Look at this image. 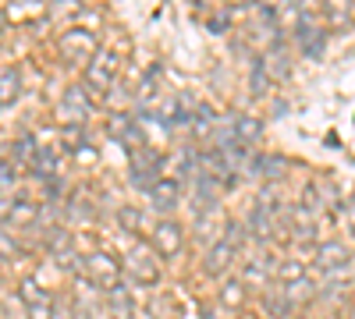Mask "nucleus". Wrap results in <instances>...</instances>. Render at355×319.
I'll use <instances>...</instances> for the list:
<instances>
[{"label": "nucleus", "instance_id": "nucleus-1", "mask_svg": "<svg viewBox=\"0 0 355 319\" xmlns=\"http://www.w3.org/2000/svg\"><path fill=\"white\" fill-rule=\"evenodd\" d=\"M82 277L107 295V291H114L117 284H125V280H121V277H125V266H121V259H114L110 252L96 248V252H89V255L82 259Z\"/></svg>", "mask_w": 355, "mask_h": 319}, {"label": "nucleus", "instance_id": "nucleus-2", "mask_svg": "<svg viewBox=\"0 0 355 319\" xmlns=\"http://www.w3.org/2000/svg\"><path fill=\"white\" fill-rule=\"evenodd\" d=\"M121 266H125L128 280H135V284L150 287V284L160 280V263H157L153 245H146V241H139V238L128 241V248H125V255H121Z\"/></svg>", "mask_w": 355, "mask_h": 319}, {"label": "nucleus", "instance_id": "nucleus-3", "mask_svg": "<svg viewBox=\"0 0 355 319\" xmlns=\"http://www.w3.org/2000/svg\"><path fill=\"white\" fill-rule=\"evenodd\" d=\"M117 71H121V57H117L114 50H96L93 53V61H89L85 64V89L89 93H107L110 89V85L117 82Z\"/></svg>", "mask_w": 355, "mask_h": 319}, {"label": "nucleus", "instance_id": "nucleus-4", "mask_svg": "<svg viewBox=\"0 0 355 319\" xmlns=\"http://www.w3.org/2000/svg\"><path fill=\"white\" fill-rule=\"evenodd\" d=\"M164 156L153 149V146H139V149H128V174H132V181L146 192V188H150L157 178H164Z\"/></svg>", "mask_w": 355, "mask_h": 319}, {"label": "nucleus", "instance_id": "nucleus-5", "mask_svg": "<svg viewBox=\"0 0 355 319\" xmlns=\"http://www.w3.org/2000/svg\"><path fill=\"white\" fill-rule=\"evenodd\" d=\"M89 113H93V93H89L82 82L68 85L64 96H61V118L68 121V128H82L89 121Z\"/></svg>", "mask_w": 355, "mask_h": 319}, {"label": "nucleus", "instance_id": "nucleus-6", "mask_svg": "<svg viewBox=\"0 0 355 319\" xmlns=\"http://www.w3.org/2000/svg\"><path fill=\"white\" fill-rule=\"evenodd\" d=\"M245 230H249V238L256 245H266V241L277 235V213H274V206L266 199H259L256 206H252V213L245 220Z\"/></svg>", "mask_w": 355, "mask_h": 319}, {"label": "nucleus", "instance_id": "nucleus-7", "mask_svg": "<svg viewBox=\"0 0 355 319\" xmlns=\"http://www.w3.org/2000/svg\"><path fill=\"white\" fill-rule=\"evenodd\" d=\"M146 195H150V206L160 217H171L178 206H182V181L178 178H157L150 188H146Z\"/></svg>", "mask_w": 355, "mask_h": 319}, {"label": "nucleus", "instance_id": "nucleus-8", "mask_svg": "<svg viewBox=\"0 0 355 319\" xmlns=\"http://www.w3.org/2000/svg\"><path fill=\"white\" fill-rule=\"evenodd\" d=\"M182 241H185V235H182V227H178L171 217H164V220H157V224H153L150 245H153V252H157V255L174 259L178 252H182Z\"/></svg>", "mask_w": 355, "mask_h": 319}, {"label": "nucleus", "instance_id": "nucleus-9", "mask_svg": "<svg viewBox=\"0 0 355 319\" xmlns=\"http://www.w3.org/2000/svg\"><path fill=\"white\" fill-rule=\"evenodd\" d=\"M348 263H352V252L345 248V241H320L316 245V270L320 273H327V277L345 273Z\"/></svg>", "mask_w": 355, "mask_h": 319}, {"label": "nucleus", "instance_id": "nucleus-10", "mask_svg": "<svg viewBox=\"0 0 355 319\" xmlns=\"http://www.w3.org/2000/svg\"><path fill=\"white\" fill-rule=\"evenodd\" d=\"M96 36L89 33V28H71V33L61 36V53L68 57V61H93V53H96Z\"/></svg>", "mask_w": 355, "mask_h": 319}, {"label": "nucleus", "instance_id": "nucleus-11", "mask_svg": "<svg viewBox=\"0 0 355 319\" xmlns=\"http://www.w3.org/2000/svg\"><path fill=\"white\" fill-rule=\"evenodd\" d=\"M217 125H220V118H217V110H214L210 103H196V107H192L189 135H192V142H196V146H206V142L214 138Z\"/></svg>", "mask_w": 355, "mask_h": 319}, {"label": "nucleus", "instance_id": "nucleus-12", "mask_svg": "<svg viewBox=\"0 0 355 319\" xmlns=\"http://www.w3.org/2000/svg\"><path fill=\"white\" fill-rule=\"evenodd\" d=\"M231 135H234V142H239V146L252 149L256 142L263 138V121L252 118V113H239V118H231Z\"/></svg>", "mask_w": 355, "mask_h": 319}, {"label": "nucleus", "instance_id": "nucleus-13", "mask_svg": "<svg viewBox=\"0 0 355 319\" xmlns=\"http://www.w3.org/2000/svg\"><path fill=\"white\" fill-rule=\"evenodd\" d=\"M157 113L164 118V125H167L171 131H182V128L189 131L192 110H189V100H185V96H171V100H167V103H164V107H160Z\"/></svg>", "mask_w": 355, "mask_h": 319}, {"label": "nucleus", "instance_id": "nucleus-14", "mask_svg": "<svg viewBox=\"0 0 355 319\" xmlns=\"http://www.w3.org/2000/svg\"><path fill=\"white\" fill-rule=\"evenodd\" d=\"M295 36H299V46H302L306 57H320L323 43H327V33H323L320 25H313L309 18H302L299 25H295Z\"/></svg>", "mask_w": 355, "mask_h": 319}, {"label": "nucleus", "instance_id": "nucleus-15", "mask_svg": "<svg viewBox=\"0 0 355 319\" xmlns=\"http://www.w3.org/2000/svg\"><path fill=\"white\" fill-rule=\"evenodd\" d=\"M270 277H277L274 263H270V255H249L245 259V266H242V284H266Z\"/></svg>", "mask_w": 355, "mask_h": 319}, {"label": "nucleus", "instance_id": "nucleus-16", "mask_svg": "<svg viewBox=\"0 0 355 319\" xmlns=\"http://www.w3.org/2000/svg\"><path fill=\"white\" fill-rule=\"evenodd\" d=\"M160 89H164V68L160 64H150V68H146V75H142V85H139V103L142 107H153L157 96H160Z\"/></svg>", "mask_w": 355, "mask_h": 319}, {"label": "nucleus", "instance_id": "nucleus-17", "mask_svg": "<svg viewBox=\"0 0 355 319\" xmlns=\"http://www.w3.org/2000/svg\"><path fill=\"white\" fill-rule=\"evenodd\" d=\"M291 312H295V305H291L288 295L281 291V284L270 287V291L263 295V316H266V319H291Z\"/></svg>", "mask_w": 355, "mask_h": 319}, {"label": "nucleus", "instance_id": "nucleus-18", "mask_svg": "<svg viewBox=\"0 0 355 319\" xmlns=\"http://www.w3.org/2000/svg\"><path fill=\"white\" fill-rule=\"evenodd\" d=\"M107 305H110L114 319H132L135 316V298L128 291V284H117L114 291H107Z\"/></svg>", "mask_w": 355, "mask_h": 319}, {"label": "nucleus", "instance_id": "nucleus-19", "mask_svg": "<svg viewBox=\"0 0 355 319\" xmlns=\"http://www.w3.org/2000/svg\"><path fill=\"white\" fill-rule=\"evenodd\" d=\"M21 96V71L18 68H0V107H11Z\"/></svg>", "mask_w": 355, "mask_h": 319}, {"label": "nucleus", "instance_id": "nucleus-20", "mask_svg": "<svg viewBox=\"0 0 355 319\" xmlns=\"http://www.w3.org/2000/svg\"><path fill=\"white\" fill-rule=\"evenodd\" d=\"M40 220V210H36V202H28V199H15V206H11V213H8V227L15 230V227H33Z\"/></svg>", "mask_w": 355, "mask_h": 319}, {"label": "nucleus", "instance_id": "nucleus-21", "mask_svg": "<svg viewBox=\"0 0 355 319\" xmlns=\"http://www.w3.org/2000/svg\"><path fill=\"white\" fill-rule=\"evenodd\" d=\"M18 298H21V305H25V309L50 302V295L43 291V284H40L36 277H25V280H21V287H18Z\"/></svg>", "mask_w": 355, "mask_h": 319}, {"label": "nucleus", "instance_id": "nucleus-22", "mask_svg": "<svg viewBox=\"0 0 355 319\" xmlns=\"http://www.w3.org/2000/svg\"><path fill=\"white\" fill-rule=\"evenodd\" d=\"M242 302H245V284L242 280H224L220 284V305L224 309H242Z\"/></svg>", "mask_w": 355, "mask_h": 319}, {"label": "nucleus", "instance_id": "nucleus-23", "mask_svg": "<svg viewBox=\"0 0 355 319\" xmlns=\"http://www.w3.org/2000/svg\"><path fill=\"white\" fill-rule=\"evenodd\" d=\"M18 174H21V167L15 160H0V195H11L15 192Z\"/></svg>", "mask_w": 355, "mask_h": 319}, {"label": "nucleus", "instance_id": "nucleus-24", "mask_svg": "<svg viewBox=\"0 0 355 319\" xmlns=\"http://www.w3.org/2000/svg\"><path fill=\"white\" fill-rule=\"evenodd\" d=\"M320 8L331 21H345L352 15V0H320Z\"/></svg>", "mask_w": 355, "mask_h": 319}, {"label": "nucleus", "instance_id": "nucleus-25", "mask_svg": "<svg viewBox=\"0 0 355 319\" xmlns=\"http://www.w3.org/2000/svg\"><path fill=\"white\" fill-rule=\"evenodd\" d=\"M117 220H121V227H125V230H132V238L139 235V210H132V206H125L121 213H117Z\"/></svg>", "mask_w": 355, "mask_h": 319}, {"label": "nucleus", "instance_id": "nucleus-26", "mask_svg": "<svg viewBox=\"0 0 355 319\" xmlns=\"http://www.w3.org/2000/svg\"><path fill=\"white\" fill-rule=\"evenodd\" d=\"M341 224H345V230L355 238V199H348L345 202V213H341Z\"/></svg>", "mask_w": 355, "mask_h": 319}, {"label": "nucleus", "instance_id": "nucleus-27", "mask_svg": "<svg viewBox=\"0 0 355 319\" xmlns=\"http://www.w3.org/2000/svg\"><path fill=\"white\" fill-rule=\"evenodd\" d=\"M263 89H266V75H263V61H256V68H252V93L263 96Z\"/></svg>", "mask_w": 355, "mask_h": 319}, {"label": "nucleus", "instance_id": "nucleus-28", "mask_svg": "<svg viewBox=\"0 0 355 319\" xmlns=\"http://www.w3.org/2000/svg\"><path fill=\"white\" fill-rule=\"evenodd\" d=\"M15 252H18V241L0 230V259H8V255H15Z\"/></svg>", "mask_w": 355, "mask_h": 319}, {"label": "nucleus", "instance_id": "nucleus-29", "mask_svg": "<svg viewBox=\"0 0 355 319\" xmlns=\"http://www.w3.org/2000/svg\"><path fill=\"white\" fill-rule=\"evenodd\" d=\"M284 4H291L302 18H309V15H313V8H316V0H284Z\"/></svg>", "mask_w": 355, "mask_h": 319}]
</instances>
